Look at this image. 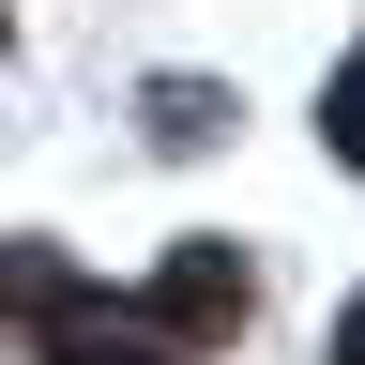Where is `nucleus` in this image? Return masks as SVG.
<instances>
[{
	"mask_svg": "<svg viewBox=\"0 0 365 365\" xmlns=\"http://www.w3.org/2000/svg\"><path fill=\"white\" fill-rule=\"evenodd\" d=\"M335 365H365V289H350V319H335Z\"/></svg>",
	"mask_w": 365,
	"mask_h": 365,
	"instance_id": "5",
	"label": "nucleus"
},
{
	"mask_svg": "<svg viewBox=\"0 0 365 365\" xmlns=\"http://www.w3.org/2000/svg\"><path fill=\"white\" fill-rule=\"evenodd\" d=\"M335 153H350V168H365V61H350V76H335Z\"/></svg>",
	"mask_w": 365,
	"mask_h": 365,
	"instance_id": "4",
	"label": "nucleus"
},
{
	"mask_svg": "<svg viewBox=\"0 0 365 365\" xmlns=\"http://www.w3.org/2000/svg\"><path fill=\"white\" fill-rule=\"evenodd\" d=\"M76 289V274L61 259H46V244H0V319H46V304H61Z\"/></svg>",
	"mask_w": 365,
	"mask_h": 365,
	"instance_id": "3",
	"label": "nucleus"
},
{
	"mask_svg": "<svg viewBox=\"0 0 365 365\" xmlns=\"http://www.w3.org/2000/svg\"><path fill=\"white\" fill-rule=\"evenodd\" d=\"M46 365H182L137 304H91V289H61L46 304Z\"/></svg>",
	"mask_w": 365,
	"mask_h": 365,
	"instance_id": "2",
	"label": "nucleus"
},
{
	"mask_svg": "<svg viewBox=\"0 0 365 365\" xmlns=\"http://www.w3.org/2000/svg\"><path fill=\"white\" fill-rule=\"evenodd\" d=\"M244 304H259V289H244V259H228V244H182V259L153 274V304H137V319H153L182 365H198L213 335H244Z\"/></svg>",
	"mask_w": 365,
	"mask_h": 365,
	"instance_id": "1",
	"label": "nucleus"
}]
</instances>
